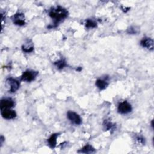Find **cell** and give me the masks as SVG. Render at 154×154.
Here are the masks:
<instances>
[{
	"instance_id": "6",
	"label": "cell",
	"mask_w": 154,
	"mask_h": 154,
	"mask_svg": "<svg viewBox=\"0 0 154 154\" xmlns=\"http://www.w3.org/2000/svg\"><path fill=\"white\" fill-rule=\"evenodd\" d=\"M1 110V116H3V118L6 119H8V120L13 119L16 117V112L13 110H10V108L3 109Z\"/></svg>"
},
{
	"instance_id": "4",
	"label": "cell",
	"mask_w": 154,
	"mask_h": 154,
	"mask_svg": "<svg viewBox=\"0 0 154 154\" xmlns=\"http://www.w3.org/2000/svg\"><path fill=\"white\" fill-rule=\"evenodd\" d=\"M38 72H35L33 71H27L23 73L21 77V80L27 82H31L36 78Z\"/></svg>"
},
{
	"instance_id": "13",
	"label": "cell",
	"mask_w": 154,
	"mask_h": 154,
	"mask_svg": "<svg viewBox=\"0 0 154 154\" xmlns=\"http://www.w3.org/2000/svg\"><path fill=\"white\" fill-rule=\"evenodd\" d=\"M78 152L84 153H92L95 152V149L93 146L87 144L85 146H84L81 149L78 150Z\"/></svg>"
},
{
	"instance_id": "1",
	"label": "cell",
	"mask_w": 154,
	"mask_h": 154,
	"mask_svg": "<svg viewBox=\"0 0 154 154\" xmlns=\"http://www.w3.org/2000/svg\"><path fill=\"white\" fill-rule=\"evenodd\" d=\"M49 15L54 20V24L55 27H56L59 22L67 17L68 11L64 8L61 6H57L50 10Z\"/></svg>"
},
{
	"instance_id": "12",
	"label": "cell",
	"mask_w": 154,
	"mask_h": 154,
	"mask_svg": "<svg viewBox=\"0 0 154 154\" xmlns=\"http://www.w3.org/2000/svg\"><path fill=\"white\" fill-rule=\"evenodd\" d=\"M22 48L23 51L27 53L32 52L34 49V47L31 40H28L27 42L25 45H24Z\"/></svg>"
},
{
	"instance_id": "14",
	"label": "cell",
	"mask_w": 154,
	"mask_h": 154,
	"mask_svg": "<svg viewBox=\"0 0 154 154\" xmlns=\"http://www.w3.org/2000/svg\"><path fill=\"white\" fill-rule=\"evenodd\" d=\"M56 66H57V67L59 69H63L64 67L67 66V64H66V62L63 59H62V60H58L57 62H55L54 63Z\"/></svg>"
},
{
	"instance_id": "9",
	"label": "cell",
	"mask_w": 154,
	"mask_h": 154,
	"mask_svg": "<svg viewBox=\"0 0 154 154\" xmlns=\"http://www.w3.org/2000/svg\"><path fill=\"white\" fill-rule=\"evenodd\" d=\"M140 45L143 48H146L149 50L153 49V41L149 37L143 38L140 42Z\"/></svg>"
},
{
	"instance_id": "18",
	"label": "cell",
	"mask_w": 154,
	"mask_h": 154,
	"mask_svg": "<svg viewBox=\"0 0 154 154\" xmlns=\"http://www.w3.org/2000/svg\"><path fill=\"white\" fill-rule=\"evenodd\" d=\"M137 140L139 142V143H142L143 144L144 142H145V140H144V138L142 137H137Z\"/></svg>"
},
{
	"instance_id": "11",
	"label": "cell",
	"mask_w": 154,
	"mask_h": 154,
	"mask_svg": "<svg viewBox=\"0 0 154 154\" xmlns=\"http://www.w3.org/2000/svg\"><path fill=\"white\" fill-rule=\"evenodd\" d=\"M108 83L107 81L102 79H97L96 81V86L100 90H104L107 87Z\"/></svg>"
},
{
	"instance_id": "16",
	"label": "cell",
	"mask_w": 154,
	"mask_h": 154,
	"mask_svg": "<svg viewBox=\"0 0 154 154\" xmlns=\"http://www.w3.org/2000/svg\"><path fill=\"white\" fill-rule=\"evenodd\" d=\"M139 32V28L135 26H131L127 29V33L130 34H137Z\"/></svg>"
},
{
	"instance_id": "10",
	"label": "cell",
	"mask_w": 154,
	"mask_h": 154,
	"mask_svg": "<svg viewBox=\"0 0 154 154\" xmlns=\"http://www.w3.org/2000/svg\"><path fill=\"white\" fill-rule=\"evenodd\" d=\"M59 134H57V133L53 134L48 140V145L51 148L54 149L56 146V144H57V138L59 136Z\"/></svg>"
},
{
	"instance_id": "5",
	"label": "cell",
	"mask_w": 154,
	"mask_h": 154,
	"mask_svg": "<svg viewBox=\"0 0 154 154\" xmlns=\"http://www.w3.org/2000/svg\"><path fill=\"white\" fill-rule=\"evenodd\" d=\"M13 23L16 25L22 26L25 24V16L22 13H18L13 15L11 18Z\"/></svg>"
},
{
	"instance_id": "7",
	"label": "cell",
	"mask_w": 154,
	"mask_h": 154,
	"mask_svg": "<svg viewBox=\"0 0 154 154\" xmlns=\"http://www.w3.org/2000/svg\"><path fill=\"white\" fill-rule=\"evenodd\" d=\"M7 82L10 86V92L11 93H14V92H16L20 87L19 82L18 80H16V79H14L13 78H9L7 80Z\"/></svg>"
},
{
	"instance_id": "3",
	"label": "cell",
	"mask_w": 154,
	"mask_h": 154,
	"mask_svg": "<svg viewBox=\"0 0 154 154\" xmlns=\"http://www.w3.org/2000/svg\"><path fill=\"white\" fill-rule=\"evenodd\" d=\"M67 117L70 121L75 125H79L82 123V120L80 116L74 111H68L67 113Z\"/></svg>"
},
{
	"instance_id": "19",
	"label": "cell",
	"mask_w": 154,
	"mask_h": 154,
	"mask_svg": "<svg viewBox=\"0 0 154 154\" xmlns=\"http://www.w3.org/2000/svg\"><path fill=\"white\" fill-rule=\"evenodd\" d=\"M4 141V138L3 136H1V138H0V142H1V145H2L3 142Z\"/></svg>"
},
{
	"instance_id": "17",
	"label": "cell",
	"mask_w": 154,
	"mask_h": 154,
	"mask_svg": "<svg viewBox=\"0 0 154 154\" xmlns=\"http://www.w3.org/2000/svg\"><path fill=\"white\" fill-rule=\"evenodd\" d=\"M104 126L107 131L110 130H113L115 128V125H113L111 122L108 121L107 120H105L104 122Z\"/></svg>"
},
{
	"instance_id": "8",
	"label": "cell",
	"mask_w": 154,
	"mask_h": 154,
	"mask_svg": "<svg viewBox=\"0 0 154 154\" xmlns=\"http://www.w3.org/2000/svg\"><path fill=\"white\" fill-rule=\"evenodd\" d=\"M15 102L11 98H4L1 101L0 103V108L1 110L7 109V108H11L14 107Z\"/></svg>"
},
{
	"instance_id": "2",
	"label": "cell",
	"mask_w": 154,
	"mask_h": 154,
	"mask_svg": "<svg viewBox=\"0 0 154 154\" xmlns=\"http://www.w3.org/2000/svg\"><path fill=\"white\" fill-rule=\"evenodd\" d=\"M118 112L122 115L130 113L132 111V106L127 101H123L120 103L118 105Z\"/></svg>"
},
{
	"instance_id": "15",
	"label": "cell",
	"mask_w": 154,
	"mask_h": 154,
	"mask_svg": "<svg viewBox=\"0 0 154 154\" xmlns=\"http://www.w3.org/2000/svg\"><path fill=\"white\" fill-rule=\"evenodd\" d=\"M86 27L87 29H94L97 27V23L93 20L87 19L86 21Z\"/></svg>"
}]
</instances>
